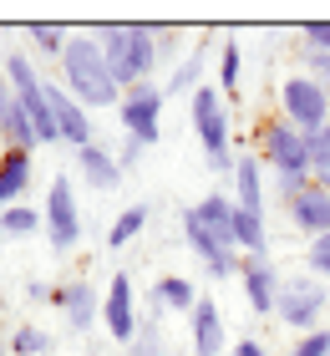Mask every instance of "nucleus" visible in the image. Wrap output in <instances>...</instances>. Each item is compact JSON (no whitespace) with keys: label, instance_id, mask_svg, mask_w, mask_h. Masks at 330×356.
<instances>
[{"label":"nucleus","instance_id":"28","mask_svg":"<svg viewBox=\"0 0 330 356\" xmlns=\"http://www.w3.org/2000/svg\"><path fill=\"white\" fill-rule=\"evenodd\" d=\"M10 351H15V356H46V351H51V336H46L41 326H15Z\"/></svg>","mask_w":330,"mask_h":356},{"label":"nucleus","instance_id":"6","mask_svg":"<svg viewBox=\"0 0 330 356\" xmlns=\"http://www.w3.org/2000/svg\"><path fill=\"white\" fill-rule=\"evenodd\" d=\"M254 148H259V163L270 173H310V138L295 133L285 118H264L259 133H254Z\"/></svg>","mask_w":330,"mask_h":356},{"label":"nucleus","instance_id":"25","mask_svg":"<svg viewBox=\"0 0 330 356\" xmlns=\"http://www.w3.org/2000/svg\"><path fill=\"white\" fill-rule=\"evenodd\" d=\"M239 82H244V51H239V41H224L219 46V92L224 97L239 92Z\"/></svg>","mask_w":330,"mask_h":356},{"label":"nucleus","instance_id":"5","mask_svg":"<svg viewBox=\"0 0 330 356\" xmlns=\"http://www.w3.org/2000/svg\"><path fill=\"white\" fill-rule=\"evenodd\" d=\"M325 305H330V290H325V280H315V275H295V280H279L274 316L285 321L290 331H300V336L320 331Z\"/></svg>","mask_w":330,"mask_h":356},{"label":"nucleus","instance_id":"4","mask_svg":"<svg viewBox=\"0 0 330 356\" xmlns=\"http://www.w3.org/2000/svg\"><path fill=\"white\" fill-rule=\"evenodd\" d=\"M279 118H285L295 133L315 138L320 127H330V97L310 72H295L279 82Z\"/></svg>","mask_w":330,"mask_h":356},{"label":"nucleus","instance_id":"37","mask_svg":"<svg viewBox=\"0 0 330 356\" xmlns=\"http://www.w3.org/2000/svg\"><path fill=\"white\" fill-rule=\"evenodd\" d=\"M147 148H142V143H132V138H122V148H117V163H122V173L127 168H138V158H142Z\"/></svg>","mask_w":330,"mask_h":356},{"label":"nucleus","instance_id":"17","mask_svg":"<svg viewBox=\"0 0 330 356\" xmlns=\"http://www.w3.org/2000/svg\"><path fill=\"white\" fill-rule=\"evenodd\" d=\"M76 168L81 178H87L92 188H117L122 184V163H117V153H107L102 143H87V148H76Z\"/></svg>","mask_w":330,"mask_h":356},{"label":"nucleus","instance_id":"41","mask_svg":"<svg viewBox=\"0 0 330 356\" xmlns=\"http://www.w3.org/2000/svg\"><path fill=\"white\" fill-rule=\"evenodd\" d=\"M0 356H6V346H0Z\"/></svg>","mask_w":330,"mask_h":356},{"label":"nucleus","instance_id":"11","mask_svg":"<svg viewBox=\"0 0 330 356\" xmlns=\"http://www.w3.org/2000/svg\"><path fill=\"white\" fill-rule=\"evenodd\" d=\"M46 107H51V118H56L61 143H72V148H87V143H97V138H92V118H87V107H81L61 82H51V76H46Z\"/></svg>","mask_w":330,"mask_h":356},{"label":"nucleus","instance_id":"30","mask_svg":"<svg viewBox=\"0 0 330 356\" xmlns=\"http://www.w3.org/2000/svg\"><path fill=\"white\" fill-rule=\"evenodd\" d=\"M310 173H315V178L330 173V127H320V133L310 138Z\"/></svg>","mask_w":330,"mask_h":356},{"label":"nucleus","instance_id":"22","mask_svg":"<svg viewBox=\"0 0 330 356\" xmlns=\"http://www.w3.org/2000/svg\"><path fill=\"white\" fill-rule=\"evenodd\" d=\"M204 300L193 290V280H183V275H163V280L153 285V305L158 311H183V316H193V305Z\"/></svg>","mask_w":330,"mask_h":356},{"label":"nucleus","instance_id":"34","mask_svg":"<svg viewBox=\"0 0 330 356\" xmlns=\"http://www.w3.org/2000/svg\"><path fill=\"white\" fill-rule=\"evenodd\" d=\"M290 356H330V331H310V336H300Z\"/></svg>","mask_w":330,"mask_h":356},{"label":"nucleus","instance_id":"9","mask_svg":"<svg viewBox=\"0 0 330 356\" xmlns=\"http://www.w3.org/2000/svg\"><path fill=\"white\" fill-rule=\"evenodd\" d=\"M183 239H188V250L204 260V270H208V280H239V265H244V254L229 245V239H219L213 229H204L188 209H183Z\"/></svg>","mask_w":330,"mask_h":356},{"label":"nucleus","instance_id":"13","mask_svg":"<svg viewBox=\"0 0 330 356\" xmlns=\"http://www.w3.org/2000/svg\"><path fill=\"white\" fill-rule=\"evenodd\" d=\"M239 285H244V300L254 305V316H274L279 275H274L270 260H249V254H244V265H239Z\"/></svg>","mask_w":330,"mask_h":356},{"label":"nucleus","instance_id":"3","mask_svg":"<svg viewBox=\"0 0 330 356\" xmlns=\"http://www.w3.org/2000/svg\"><path fill=\"white\" fill-rule=\"evenodd\" d=\"M193 133L198 143H204V158H208V168L213 173H229L234 178V143H229V102H224V92L204 82L193 92Z\"/></svg>","mask_w":330,"mask_h":356},{"label":"nucleus","instance_id":"29","mask_svg":"<svg viewBox=\"0 0 330 356\" xmlns=\"http://www.w3.org/2000/svg\"><path fill=\"white\" fill-rule=\"evenodd\" d=\"M305 265H310V275H315V280H330V234L305 239Z\"/></svg>","mask_w":330,"mask_h":356},{"label":"nucleus","instance_id":"8","mask_svg":"<svg viewBox=\"0 0 330 356\" xmlns=\"http://www.w3.org/2000/svg\"><path fill=\"white\" fill-rule=\"evenodd\" d=\"M46 239H51V250L56 254H72L76 250V239H81V204H76V188H72V178L56 173L51 178V193H46Z\"/></svg>","mask_w":330,"mask_h":356},{"label":"nucleus","instance_id":"12","mask_svg":"<svg viewBox=\"0 0 330 356\" xmlns=\"http://www.w3.org/2000/svg\"><path fill=\"white\" fill-rule=\"evenodd\" d=\"M51 305L66 316V326H72L76 336H87L92 321L102 316V300H97L92 280H81V275H76V280H61V285H56V300H51Z\"/></svg>","mask_w":330,"mask_h":356},{"label":"nucleus","instance_id":"10","mask_svg":"<svg viewBox=\"0 0 330 356\" xmlns=\"http://www.w3.org/2000/svg\"><path fill=\"white\" fill-rule=\"evenodd\" d=\"M102 321H107V336L112 341L132 346V336H138L142 316H138V296H132V275H112L107 280V296H102Z\"/></svg>","mask_w":330,"mask_h":356},{"label":"nucleus","instance_id":"35","mask_svg":"<svg viewBox=\"0 0 330 356\" xmlns=\"http://www.w3.org/2000/svg\"><path fill=\"white\" fill-rule=\"evenodd\" d=\"M305 72L315 76V82L325 87V97H330V56H320V51H305Z\"/></svg>","mask_w":330,"mask_h":356},{"label":"nucleus","instance_id":"39","mask_svg":"<svg viewBox=\"0 0 330 356\" xmlns=\"http://www.w3.org/2000/svg\"><path fill=\"white\" fill-rule=\"evenodd\" d=\"M229 356H270V351H264V341L244 336V341H234V346H229Z\"/></svg>","mask_w":330,"mask_h":356},{"label":"nucleus","instance_id":"2","mask_svg":"<svg viewBox=\"0 0 330 356\" xmlns=\"http://www.w3.org/2000/svg\"><path fill=\"white\" fill-rule=\"evenodd\" d=\"M92 36L102 41V56L122 92L153 82V72H158V31L153 26H97Z\"/></svg>","mask_w":330,"mask_h":356},{"label":"nucleus","instance_id":"26","mask_svg":"<svg viewBox=\"0 0 330 356\" xmlns=\"http://www.w3.org/2000/svg\"><path fill=\"white\" fill-rule=\"evenodd\" d=\"M163 311L153 305V316L138 326V336H132V346H127V356H163V321H158Z\"/></svg>","mask_w":330,"mask_h":356},{"label":"nucleus","instance_id":"24","mask_svg":"<svg viewBox=\"0 0 330 356\" xmlns=\"http://www.w3.org/2000/svg\"><path fill=\"white\" fill-rule=\"evenodd\" d=\"M147 214H153V209H147V204H132V209H122V214L112 219V229H107V245H112V250H127L132 239L142 234V224H147Z\"/></svg>","mask_w":330,"mask_h":356},{"label":"nucleus","instance_id":"19","mask_svg":"<svg viewBox=\"0 0 330 356\" xmlns=\"http://www.w3.org/2000/svg\"><path fill=\"white\" fill-rule=\"evenodd\" d=\"M188 214L204 224V229H213L219 239H229V245H234V214H239V204L229 199V193H208V199L188 204ZM234 250H239V245H234Z\"/></svg>","mask_w":330,"mask_h":356},{"label":"nucleus","instance_id":"38","mask_svg":"<svg viewBox=\"0 0 330 356\" xmlns=\"http://www.w3.org/2000/svg\"><path fill=\"white\" fill-rule=\"evenodd\" d=\"M26 300H36V305H51V300H56V285H46V280H31V285H26Z\"/></svg>","mask_w":330,"mask_h":356},{"label":"nucleus","instance_id":"20","mask_svg":"<svg viewBox=\"0 0 330 356\" xmlns=\"http://www.w3.org/2000/svg\"><path fill=\"white\" fill-rule=\"evenodd\" d=\"M204 67H208V46H193V51L183 56V61H173V76L163 82V92L168 97H193L198 87H204Z\"/></svg>","mask_w":330,"mask_h":356},{"label":"nucleus","instance_id":"23","mask_svg":"<svg viewBox=\"0 0 330 356\" xmlns=\"http://www.w3.org/2000/svg\"><path fill=\"white\" fill-rule=\"evenodd\" d=\"M46 229V214L41 209H31V204H10V209H0V234H10V239H31V234H41Z\"/></svg>","mask_w":330,"mask_h":356},{"label":"nucleus","instance_id":"40","mask_svg":"<svg viewBox=\"0 0 330 356\" xmlns=\"http://www.w3.org/2000/svg\"><path fill=\"white\" fill-rule=\"evenodd\" d=\"M315 184H320V188H325V193H330V173H325V178H315Z\"/></svg>","mask_w":330,"mask_h":356},{"label":"nucleus","instance_id":"21","mask_svg":"<svg viewBox=\"0 0 330 356\" xmlns=\"http://www.w3.org/2000/svg\"><path fill=\"white\" fill-rule=\"evenodd\" d=\"M234 245H239V254H249V260H270V229H264V214L239 209V214H234Z\"/></svg>","mask_w":330,"mask_h":356},{"label":"nucleus","instance_id":"14","mask_svg":"<svg viewBox=\"0 0 330 356\" xmlns=\"http://www.w3.org/2000/svg\"><path fill=\"white\" fill-rule=\"evenodd\" d=\"M285 209H290V224H295V229H300L305 239L330 234V193H325L320 184H310L300 199H290Z\"/></svg>","mask_w":330,"mask_h":356},{"label":"nucleus","instance_id":"32","mask_svg":"<svg viewBox=\"0 0 330 356\" xmlns=\"http://www.w3.org/2000/svg\"><path fill=\"white\" fill-rule=\"evenodd\" d=\"M153 31H158V67H163V61H173L183 51V31L178 26H153Z\"/></svg>","mask_w":330,"mask_h":356},{"label":"nucleus","instance_id":"18","mask_svg":"<svg viewBox=\"0 0 330 356\" xmlns=\"http://www.w3.org/2000/svg\"><path fill=\"white\" fill-rule=\"evenodd\" d=\"M234 204L249 209V214H264V163L254 153L234 158Z\"/></svg>","mask_w":330,"mask_h":356},{"label":"nucleus","instance_id":"27","mask_svg":"<svg viewBox=\"0 0 330 356\" xmlns=\"http://www.w3.org/2000/svg\"><path fill=\"white\" fill-rule=\"evenodd\" d=\"M26 36H31V46H36V51H46V56H56L61 61V51H66V41H72V31L66 26H26Z\"/></svg>","mask_w":330,"mask_h":356},{"label":"nucleus","instance_id":"33","mask_svg":"<svg viewBox=\"0 0 330 356\" xmlns=\"http://www.w3.org/2000/svg\"><path fill=\"white\" fill-rule=\"evenodd\" d=\"M300 36H305V51L330 56V21H310V26H300Z\"/></svg>","mask_w":330,"mask_h":356},{"label":"nucleus","instance_id":"31","mask_svg":"<svg viewBox=\"0 0 330 356\" xmlns=\"http://www.w3.org/2000/svg\"><path fill=\"white\" fill-rule=\"evenodd\" d=\"M310 184H315V178H310V173H274V193H279V199H300V193L310 188Z\"/></svg>","mask_w":330,"mask_h":356},{"label":"nucleus","instance_id":"7","mask_svg":"<svg viewBox=\"0 0 330 356\" xmlns=\"http://www.w3.org/2000/svg\"><path fill=\"white\" fill-rule=\"evenodd\" d=\"M163 102H168V92L163 82H142V87H127L122 102H117V118H122V138L142 143V148H153L163 138Z\"/></svg>","mask_w":330,"mask_h":356},{"label":"nucleus","instance_id":"1","mask_svg":"<svg viewBox=\"0 0 330 356\" xmlns=\"http://www.w3.org/2000/svg\"><path fill=\"white\" fill-rule=\"evenodd\" d=\"M61 76L56 82L76 97L81 107H117L122 102V87H117V76H112L107 67V56H102V41L92 36V31H72V41H66V51H61Z\"/></svg>","mask_w":330,"mask_h":356},{"label":"nucleus","instance_id":"15","mask_svg":"<svg viewBox=\"0 0 330 356\" xmlns=\"http://www.w3.org/2000/svg\"><path fill=\"white\" fill-rule=\"evenodd\" d=\"M188 331H193V356H224V316H219V305L208 296L193 305Z\"/></svg>","mask_w":330,"mask_h":356},{"label":"nucleus","instance_id":"16","mask_svg":"<svg viewBox=\"0 0 330 356\" xmlns=\"http://www.w3.org/2000/svg\"><path fill=\"white\" fill-rule=\"evenodd\" d=\"M31 173H36V153H21V148L0 153V209L21 204V193L31 188Z\"/></svg>","mask_w":330,"mask_h":356},{"label":"nucleus","instance_id":"36","mask_svg":"<svg viewBox=\"0 0 330 356\" xmlns=\"http://www.w3.org/2000/svg\"><path fill=\"white\" fill-rule=\"evenodd\" d=\"M10 112H15V92H10V76L0 72V138H6V122H10Z\"/></svg>","mask_w":330,"mask_h":356}]
</instances>
